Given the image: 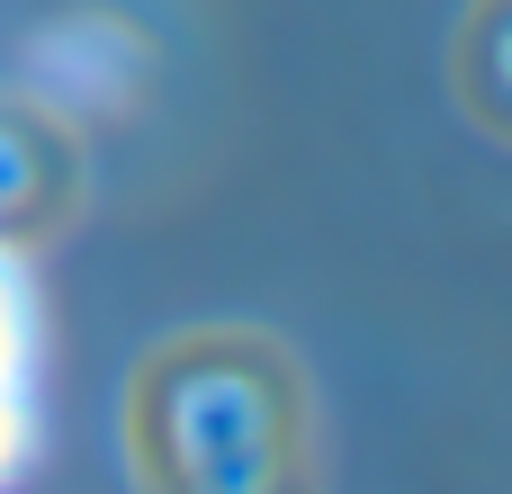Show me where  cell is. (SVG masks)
Returning <instances> with one entry per match:
<instances>
[{
  "label": "cell",
  "mask_w": 512,
  "mask_h": 494,
  "mask_svg": "<svg viewBox=\"0 0 512 494\" xmlns=\"http://www.w3.org/2000/svg\"><path fill=\"white\" fill-rule=\"evenodd\" d=\"M126 459L144 494H315V405L270 333L198 324L135 360Z\"/></svg>",
  "instance_id": "6da1fadb"
},
{
  "label": "cell",
  "mask_w": 512,
  "mask_h": 494,
  "mask_svg": "<svg viewBox=\"0 0 512 494\" xmlns=\"http://www.w3.org/2000/svg\"><path fill=\"white\" fill-rule=\"evenodd\" d=\"M459 99L477 108V126H495L512 144V0H477L459 36Z\"/></svg>",
  "instance_id": "7a4b0ae2"
}]
</instances>
